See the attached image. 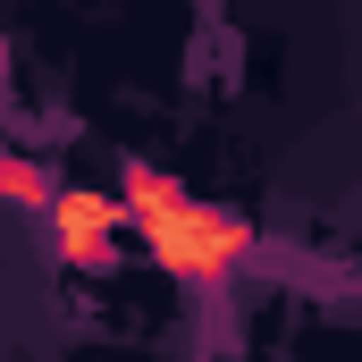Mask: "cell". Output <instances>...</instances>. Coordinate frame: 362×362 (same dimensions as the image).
Masks as SVG:
<instances>
[{
  "label": "cell",
  "instance_id": "obj_1",
  "mask_svg": "<svg viewBox=\"0 0 362 362\" xmlns=\"http://www.w3.org/2000/svg\"><path fill=\"white\" fill-rule=\"evenodd\" d=\"M135 236L152 245V262L177 278H219L236 253H245V219L211 211V202H185L169 185H144L135 194Z\"/></svg>",
  "mask_w": 362,
  "mask_h": 362
},
{
  "label": "cell",
  "instance_id": "obj_2",
  "mask_svg": "<svg viewBox=\"0 0 362 362\" xmlns=\"http://www.w3.org/2000/svg\"><path fill=\"white\" fill-rule=\"evenodd\" d=\"M118 228V202L110 194H59V253H101V236Z\"/></svg>",
  "mask_w": 362,
  "mask_h": 362
}]
</instances>
